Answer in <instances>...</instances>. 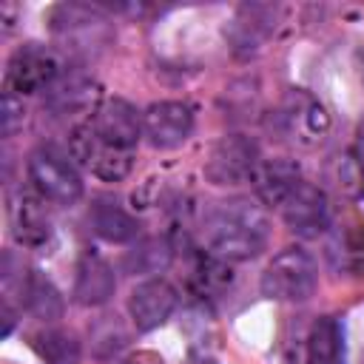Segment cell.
Here are the masks:
<instances>
[{
	"label": "cell",
	"instance_id": "obj_10",
	"mask_svg": "<svg viewBox=\"0 0 364 364\" xmlns=\"http://www.w3.org/2000/svg\"><path fill=\"white\" fill-rule=\"evenodd\" d=\"M193 131V108L182 100H159L142 111V136L159 148H179Z\"/></svg>",
	"mask_w": 364,
	"mask_h": 364
},
{
	"label": "cell",
	"instance_id": "obj_12",
	"mask_svg": "<svg viewBox=\"0 0 364 364\" xmlns=\"http://www.w3.org/2000/svg\"><path fill=\"white\" fill-rule=\"evenodd\" d=\"M88 125L102 142L119 151H131V154L136 151V142L142 136V114L128 100H119V97L105 100L88 117Z\"/></svg>",
	"mask_w": 364,
	"mask_h": 364
},
{
	"label": "cell",
	"instance_id": "obj_22",
	"mask_svg": "<svg viewBox=\"0 0 364 364\" xmlns=\"http://www.w3.org/2000/svg\"><path fill=\"white\" fill-rule=\"evenodd\" d=\"M173 259V245L165 236H145L125 253L128 273H162Z\"/></svg>",
	"mask_w": 364,
	"mask_h": 364
},
{
	"label": "cell",
	"instance_id": "obj_7",
	"mask_svg": "<svg viewBox=\"0 0 364 364\" xmlns=\"http://www.w3.org/2000/svg\"><path fill=\"white\" fill-rule=\"evenodd\" d=\"M276 125L282 131V136H287L290 142H299V145H316L327 128H330V117L324 111V105L310 97L307 91L301 88H293L279 111H276Z\"/></svg>",
	"mask_w": 364,
	"mask_h": 364
},
{
	"label": "cell",
	"instance_id": "obj_29",
	"mask_svg": "<svg viewBox=\"0 0 364 364\" xmlns=\"http://www.w3.org/2000/svg\"><path fill=\"white\" fill-rule=\"evenodd\" d=\"M355 65H358V77H361V82H364V48L355 51Z\"/></svg>",
	"mask_w": 364,
	"mask_h": 364
},
{
	"label": "cell",
	"instance_id": "obj_14",
	"mask_svg": "<svg viewBox=\"0 0 364 364\" xmlns=\"http://www.w3.org/2000/svg\"><path fill=\"white\" fill-rule=\"evenodd\" d=\"M176 290L171 282L154 276V279H145L139 282L131 296H128V313H131V321L139 333H151L156 327H162L171 313L176 310Z\"/></svg>",
	"mask_w": 364,
	"mask_h": 364
},
{
	"label": "cell",
	"instance_id": "obj_20",
	"mask_svg": "<svg viewBox=\"0 0 364 364\" xmlns=\"http://www.w3.org/2000/svg\"><path fill=\"white\" fill-rule=\"evenodd\" d=\"M233 276H230V262L216 259L208 250H196L193 253V264H191V287L199 299H216L230 287Z\"/></svg>",
	"mask_w": 364,
	"mask_h": 364
},
{
	"label": "cell",
	"instance_id": "obj_17",
	"mask_svg": "<svg viewBox=\"0 0 364 364\" xmlns=\"http://www.w3.org/2000/svg\"><path fill=\"white\" fill-rule=\"evenodd\" d=\"M20 301L34 318H40L46 324L63 318V310H65V301H63V293L57 290V284L34 267L26 273L20 270Z\"/></svg>",
	"mask_w": 364,
	"mask_h": 364
},
{
	"label": "cell",
	"instance_id": "obj_6",
	"mask_svg": "<svg viewBox=\"0 0 364 364\" xmlns=\"http://www.w3.org/2000/svg\"><path fill=\"white\" fill-rule=\"evenodd\" d=\"M68 154H71V159H77V165H82L85 171H91V176H97L102 182H119L134 168V154L131 151H119V148L102 142L91 131L88 119H82L71 131Z\"/></svg>",
	"mask_w": 364,
	"mask_h": 364
},
{
	"label": "cell",
	"instance_id": "obj_27",
	"mask_svg": "<svg viewBox=\"0 0 364 364\" xmlns=\"http://www.w3.org/2000/svg\"><path fill=\"white\" fill-rule=\"evenodd\" d=\"M11 330H14V310H11L9 299H6L3 301V336H11Z\"/></svg>",
	"mask_w": 364,
	"mask_h": 364
},
{
	"label": "cell",
	"instance_id": "obj_18",
	"mask_svg": "<svg viewBox=\"0 0 364 364\" xmlns=\"http://www.w3.org/2000/svg\"><path fill=\"white\" fill-rule=\"evenodd\" d=\"M88 222H91L94 233H97L102 242H111V245H128V242H134L136 233H139L136 219H134L114 196H97V199L91 202Z\"/></svg>",
	"mask_w": 364,
	"mask_h": 364
},
{
	"label": "cell",
	"instance_id": "obj_4",
	"mask_svg": "<svg viewBox=\"0 0 364 364\" xmlns=\"http://www.w3.org/2000/svg\"><path fill=\"white\" fill-rule=\"evenodd\" d=\"M63 57L57 48L43 46V43H23L20 48L11 51L6 63V80L3 91H11L17 97L26 94H46L54 80L63 74Z\"/></svg>",
	"mask_w": 364,
	"mask_h": 364
},
{
	"label": "cell",
	"instance_id": "obj_1",
	"mask_svg": "<svg viewBox=\"0 0 364 364\" xmlns=\"http://www.w3.org/2000/svg\"><path fill=\"white\" fill-rule=\"evenodd\" d=\"M202 239L216 259L247 262L267 247L270 219L259 202L245 196L213 202L202 216Z\"/></svg>",
	"mask_w": 364,
	"mask_h": 364
},
{
	"label": "cell",
	"instance_id": "obj_8",
	"mask_svg": "<svg viewBox=\"0 0 364 364\" xmlns=\"http://www.w3.org/2000/svg\"><path fill=\"white\" fill-rule=\"evenodd\" d=\"M259 165H262L259 145L242 134H228L210 151V159L205 165V176L213 185H242V182L253 179Z\"/></svg>",
	"mask_w": 364,
	"mask_h": 364
},
{
	"label": "cell",
	"instance_id": "obj_2",
	"mask_svg": "<svg viewBox=\"0 0 364 364\" xmlns=\"http://www.w3.org/2000/svg\"><path fill=\"white\" fill-rule=\"evenodd\" d=\"M48 28L74 57H94L114 40L111 17L100 6L85 3H57L48 11Z\"/></svg>",
	"mask_w": 364,
	"mask_h": 364
},
{
	"label": "cell",
	"instance_id": "obj_3",
	"mask_svg": "<svg viewBox=\"0 0 364 364\" xmlns=\"http://www.w3.org/2000/svg\"><path fill=\"white\" fill-rule=\"evenodd\" d=\"M26 171H28L31 191L37 196H43L46 202L74 205L82 196V176H80L77 165L71 162L68 154H63V151H57L51 145L34 148L28 154Z\"/></svg>",
	"mask_w": 364,
	"mask_h": 364
},
{
	"label": "cell",
	"instance_id": "obj_9",
	"mask_svg": "<svg viewBox=\"0 0 364 364\" xmlns=\"http://www.w3.org/2000/svg\"><path fill=\"white\" fill-rule=\"evenodd\" d=\"M279 213L290 233L301 239H318L321 233L330 230V202L321 188L313 182L301 179L279 205Z\"/></svg>",
	"mask_w": 364,
	"mask_h": 364
},
{
	"label": "cell",
	"instance_id": "obj_26",
	"mask_svg": "<svg viewBox=\"0 0 364 364\" xmlns=\"http://www.w3.org/2000/svg\"><path fill=\"white\" fill-rule=\"evenodd\" d=\"M23 117H26V111H23V97H17V94H11V91H3V134L11 136V134L23 125Z\"/></svg>",
	"mask_w": 364,
	"mask_h": 364
},
{
	"label": "cell",
	"instance_id": "obj_19",
	"mask_svg": "<svg viewBox=\"0 0 364 364\" xmlns=\"http://www.w3.org/2000/svg\"><path fill=\"white\" fill-rule=\"evenodd\" d=\"M253 191L264 205L279 208L284 196L301 182V171L290 159H262V165L253 173Z\"/></svg>",
	"mask_w": 364,
	"mask_h": 364
},
{
	"label": "cell",
	"instance_id": "obj_31",
	"mask_svg": "<svg viewBox=\"0 0 364 364\" xmlns=\"http://www.w3.org/2000/svg\"><path fill=\"white\" fill-rule=\"evenodd\" d=\"M202 364H213V361H202Z\"/></svg>",
	"mask_w": 364,
	"mask_h": 364
},
{
	"label": "cell",
	"instance_id": "obj_11",
	"mask_svg": "<svg viewBox=\"0 0 364 364\" xmlns=\"http://www.w3.org/2000/svg\"><path fill=\"white\" fill-rule=\"evenodd\" d=\"M43 196H37L34 191H14L9 199V228L17 245L28 247V250H46L54 239V228L51 219L43 208Z\"/></svg>",
	"mask_w": 364,
	"mask_h": 364
},
{
	"label": "cell",
	"instance_id": "obj_30",
	"mask_svg": "<svg viewBox=\"0 0 364 364\" xmlns=\"http://www.w3.org/2000/svg\"><path fill=\"white\" fill-rule=\"evenodd\" d=\"M117 364H136V361H117Z\"/></svg>",
	"mask_w": 364,
	"mask_h": 364
},
{
	"label": "cell",
	"instance_id": "obj_13",
	"mask_svg": "<svg viewBox=\"0 0 364 364\" xmlns=\"http://www.w3.org/2000/svg\"><path fill=\"white\" fill-rule=\"evenodd\" d=\"M100 85L94 77H88L85 71L80 68H65L54 85L46 91V108L54 114V117H74V114H82L85 119L100 108Z\"/></svg>",
	"mask_w": 364,
	"mask_h": 364
},
{
	"label": "cell",
	"instance_id": "obj_25",
	"mask_svg": "<svg viewBox=\"0 0 364 364\" xmlns=\"http://www.w3.org/2000/svg\"><path fill=\"white\" fill-rule=\"evenodd\" d=\"M338 185L350 196H361L364 193V165L355 156V151H350V154H344L338 159Z\"/></svg>",
	"mask_w": 364,
	"mask_h": 364
},
{
	"label": "cell",
	"instance_id": "obj_24",
	"mask_svg": "<svg viewBox=\"0 0 364 364\" xmlns=\"http://www.w3.org/2000/svg\"><path fill=\"white\" fill-rule=\"evenodd\" d=\"M327 256L338 270H361L364 267V225L341 228L336 239L327 245Z\"/></svg>",
	"mask_w": 364,
	"mask_h": 364
},
{
	"label": "cell",
	"instance_id": "obj_5",
	"mask_svg": "<svg viewBox=\"0 0 364 364\" xmlns=\"http://www.w3.org/2000/svg\"><path fill=\"white\" fill-rule=\"evenodd\" d=\"M318 284L316 262L301 247H284L262 273V296L276 301H304Z\"/></svg>",
	"mask_w": 364,
	"mask_h": 364
},
{
	"label": "cell",
	"instance_id": "obj_23",
	"mask_svg": "<svg viewBox=\"0 0 364 364\" xmlns=\"http://www.w3.org/2000/svg\"><path fill=\"white\" fill-rule=\"evenodd\" d=\"M31 347L46 364H80V355H82L80 341L71 333L57 330V327H46V330L34 333Z\"/></svg>",
	"mask_w": 364,
	"mask_h": 364
},
{
	"label": "cell",
	"instance_id": "obj_21",
	"mask_svg": "<svg viewBox=\"0 0 364 364\" xmlns=\"http://www.w3.org/2000/svg\"><path fill=\"white\" fill-rule=\"evenodd\" d=\"M344 358V333L333 316L316 318L307 336V364H341Z\"/></svg>",
	"mask_w": 364,
	"mask_h": 364
},
{
	"label": "cell",
	"instance_id": "obj_15",
	"mask_svg": "<svg viewBox=\"0 0 364 364\" xmlns=\"http://www.w3.org/2000/svg\"><path fill=\"white\" fill-rule=\"evenodd\" d=\"M276 20H279V9L276 6H264V3H247L242 6L233 20L225 28V37L230 43V48L239 57H250L256 54L267 37L276 31Z\"/></svg>",
	"mask_w": 364,
	"mask_h": 364
},
{
	"label": "cell",
	"instance_id": "obj_16",
	"mask_svg": "<svg viewBox=\"0 0 364 364\" xmlns=\"http://www.w3.org/2000/svg\"><path fill=\"white\" fill-rule=\"evenodd\" d=\"M114 290H117L114 267L97 250H82L74 276V301L82 307H100L114 296Z\"/></svg>",
	"mask_w": 364,
	"mask_h": 364
},
{
	"label": "cell",
	"instance_id": "obj_28",
	"mask_svg": "<svg viewBox=\"0 0 364 364\" xmlns=\"http://www.w3.org/2000/svg\"><path fill=\"white\" fill-rule=\"evenodd\" d=\"M355 156H358V159H361V165H364V117H361L358 131H355Z\"/></svg>",
	"mask_w": 364,
	"mask_h": 364
}]
</instances>
